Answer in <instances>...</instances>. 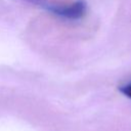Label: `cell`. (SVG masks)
<instances>
[{
  "label": "cell",
  "mask_w": 131,
  "mask_h": 131,
  "mask_svg": "<svg viewBox=\"0 0 131 131\" xmlns=\"http://www.w3.org/2000/svg\"><path fill=\"white\" fill-rule=\"evenodd\" d=\"M23 1L40 6L59 17L66 19H73V20L83 17L87 10L86 3L82 0L72 2L70 4H54L48 2L47 0H23Z\"/></svg>",
  "instance_id": "obj_1"
},
{
  "label": "cell",
  "mask_w": 131,
  "mask_h": 131,
  "mask_svg": "<svg viewBox=\"0 0 131 131\" xmlns=\"http://www.w3.org/2000/svg\"><path fill=\"white\" fill-rule=\"evenodd\" d=\"M120 91H121L124 95H126L127 97L131 98V83H128V84L122 86V87L120 88Z\"/></svg>",
  "instance_id": "obj_2"
}]
</instances>
